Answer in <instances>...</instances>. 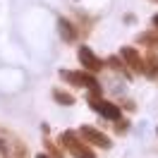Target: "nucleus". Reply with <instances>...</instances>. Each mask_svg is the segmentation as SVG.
Listing matches in <instances>:
<instances>
[{
  "label": "nucleus",
  "mask_w": 158,
  "mask_h": 158,
  "mask_svg": "<svg viewBox=\"0 0 158 158\" xmlns=\"http://www.w3.org/2000/svg\"><path fill=\"white\" fill-rule=\"evenodd\" d=\"M53 98L58 101V103H62V106H74V96L72 94H67V91H62V89H53Z\"/></svg>",
  "instance_id": "1a4fd4ad"
},
{
  "label": "nucleus",
  "mask_w": 158,
  "mask_h": 158,
  "mask_svg": "<svg viewBox=\"0 0 158 158\" xmlns=\"http://www.w3.org/2000/svg\"><path fill=\"white\" fill-rule=\"evenodd\" d=\"M77 58H79V62H81V67L86 69V72H91V74H96V72L103 69V60H101L98 55H94V50H91L89 46H79Z\"/></svg>",
  "instance_id": "20e7f679"
},
{
  "label": "nucleus",
  "mask_w": 158,
  "mask_h": 158,
  "mask_svg": "<svg viewBox=\"0 0 158 158\" xmlns=\"http://www.w3.org/2000/svg\"><path fill=\"white\" fill-rule=\"evenodd\" d=\"M144 74H148V77L158 74V55L156 53H148V58L144 60Z\"/></svg>",
  "instance_id": "0eeeda50"
},
{
  "label": "nucleus",
  "mask_w": 158,
  "mask_h": 158,
  "mask_svg": "<svg viewBox=\"0 0 158 158\" xmlns=\"http://www.w3.org/2000/svg\"><path fill=\"white\" fill-rule=\"evenodd\" d=\"M36 158H50V156H46V153H39V156H36Z\"/></svg>",
  "instance_id": "f8f14e48"
},
{
  "label": "nucleus",
  "mask_w": 158,
  "mask_h": 158,
  "mask_svg": "<svg viewBox=\"0 0 158 158\" xmlns=\"http://www.w3.org/2000/svg\"><path fill=\"white\" fill-rule=\"evenodd\" d=\"M62 146L69 151L72 158H96V153L86 146V139L81 137L79 132H62Z\"/></svg>",
  "instance_id": "f257e3e1"
},
{
  "label": "nucleus",
  "mask_w": 158,
  "mask_h": 158,
  "mask_svg": "<svg viewBox=\"0 0 158 158\" xmlns=\"http://www.w3.org/2000/svg\"><path fill=\"white\" fill-rule=\"evenodd\" d=\"M79 134L86 139V144H94V146L98 148H110V139L101 132V129L91 127V125H84V127H79Z\"/></svg>",
  "instance_id": "39448f33"
},
{
  "label": "nucleus",
  "mask_w": 158,
  "mask_h": 158,
  "mask_svg": "<svg viewBox=\"0 0 158 158\" xmlns=\"http://www.w3.org/2000/svg\"><path fill=\"white\" fill-rule=\"evenodd\" d=\"M58 29H60V34H62L65 41H74V36H77V34H74V27H72L67 19H58Z\"/></svg>",
  "instance_id": "6e6552de"
},
{
  "label": "nucleus",
  "mask_w": 158,
  "mask_h": 158,
  "mask_svg": "<svg viewBox=\"0 0 158 158\" xmlns=\"http://www.w3.org/2000/svg\"><path fill=\"white\" fill-rule=\"evenodd\" d=\"M89 106L96 110L98 115H103L106 120H113V122H118V120L122 118V113H120L118 106H115V103H110V101H103L101 96H94V94H91V96H89Z\"/></svg>",
  "instance_id": "7ed1b4c3"
},
{
  "label": "nucleus",
  "mask_w": 158,
  "mask_h": 158,
  "mask_svg": "<svg viewBox=\"0 0 158 158\" xmlns=\"http://www.w3.org/2000/svg\"><path fill=\"white\" fill-rule=\"evenodd\" d=\"M46 146H48V151L53 153V158H62V148H58L53 141H46Z\"/></svg>",
  "instance_id": "9d476101"
},
{
  "label": "nucleus",
  "mask_w": 158,
  "mask_h": 158,
  "mask_svg": "<svg viewBox=\"0 0 158 158\" xmlns=\"http://www.w3.org/2000/svg\"><path fill=\"white\" fill-rule=\"evenodd\" d=\"M62 77L67 79L72 86H84L94 96H101V86H98V81H96V77L91 72H62Z\"/></svg>",
  "instance_id": "f03ea898"
},
{
  "label": "nucleus",
  "mask_w": 158,
  "mask_h": 158,
  "mask_svg": "<svg viewBox=\"0 0 158 158\" xmlns=\"http://www.w3.org/2000/svg\"><path fill=\"white\" fill-rule=\"evenodd\" d=\"M153 27H156V29H158V15H156V17H153Z\"/></svg>",
  "instance_id": "9b49d317"
},
{
  "label": "nucleus",
  "mask_w": 158,
  "mask_h": 158,
  "mask_svg": "<svg viewBox=\"0 0 158 158\" xmlns=\"http://www.w3.org/2000/svg\"><path fill=\"white\" fill-rule=\"evenodd\" d=\"M120 55H122L125 65H127L134 74H141V72H144V58L137 53V48H132V46H122V48H120Z\"/></svg>",
  "instance_id": "423d86ee"
}]
</instances>
